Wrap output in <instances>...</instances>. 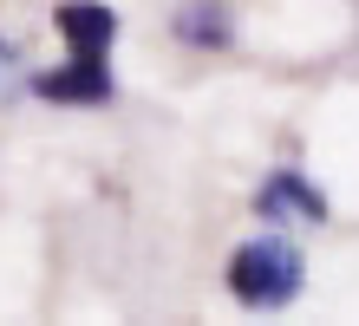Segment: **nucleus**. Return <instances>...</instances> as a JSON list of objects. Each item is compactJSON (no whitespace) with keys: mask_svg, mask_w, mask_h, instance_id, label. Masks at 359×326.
I'll return each instance as SVG.
<instances>
[{"mask_svg":"<svg viewBox=\"0 0 359 326\" xmlns=\"http://www.w3.org/2000/svg\"><path fill=\"white\" fill-rule=\"evenodd\" d=\"M59 39H66V53H79V59H104L111 39H118V13L98 7V0H66V7H59Z\"/></svg>","mask_w":359,"mask_h":326,"instance_id":"4","label":"nucleus"},{"mask_svg":"<svg viewBox=\"0 0 359 326\" xmlns=\"http://www.w3.org/2000/svg\"><path fill=\"white\" fill-rule=\"evenodd\" d=\"M301 280H307V261H301V248H294L287 235H255V242H242L229 254V294H236L248 313L287 307V300L301 294Z\"/></svg>","mask_w":359,"mask_h":326,"instance_id":"1","label":"nucleus"},{"mask_svg":"<svg viewBox=\"0 0 359 326\" xmlns=\"http://www.w3.org/2000/svg\"><path fill=\"white\" fill-rule=\"evenodd\" d=\"M39 98H53V104H104L111 98V72H104V59H66L59 72H39V79H27Z\"/></svg>","mask_w":359,"mask_h":326,"instance_id":"3","label":"nucleus"},{"mask_svg":"<svg viewBox=\"0 0 359 326\" xmlns=\"http://www.w3.org/2000/svg\"><path fill=\"white\" fill-rule=\"evenodd\" d=\"M255 215H262V222H327V196L313 189L307 177L281 170V177H268L255 189Z\"/></svg>","mask_w":359,"mask_h":326,"instance_id":"2","label":"nucleus"},{"mask_svg":"<svg viewBox=\"0 0 359 326\" xmlns=\"http://www.w3.org/2000/svg\"><path fill=\"white\" fill-rule=\"evenodd\" d=\"M177 39H183V46H236V20H229V7H222V0H183V7H177Z\"/></svg>","mask_w":359,"mask_h":326,"instance_id":"5","label":"nucleus"},{"mask_svg":"<svg viewBox=\"0 0 359 326\" xmlns=\"http://www.w3.org/2000/svg\"><path fill=\"white\" fill-rule=\"evenodd\" d=\"M27 92V72H20V53L7 46V39H0V111H7V104Z\"/></svg>","mask_w":359,"mask_h":326,"instance_id":"6","label":"nucleus"}]
</instances>
